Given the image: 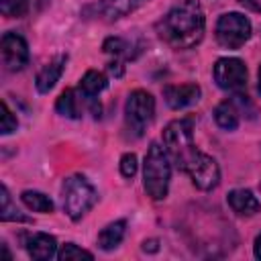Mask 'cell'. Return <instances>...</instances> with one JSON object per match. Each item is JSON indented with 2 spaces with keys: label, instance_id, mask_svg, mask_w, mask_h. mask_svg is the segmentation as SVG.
I'll use <instances>...</instances> for the list:
<instances>
[{
  "label": "cell",
  "instance_id": "obj_1",
  "mask_svg": "<svg viewBox=\"0 0 261 261\" xmlns=\"http://www.w3.org/2000/svg\"><path fill=\"white\" fill-rule=\"evenodd\" d=\"M163 145L167 149L169 159L190 175L196 188L200 190H212L220 181V169L218 163L196 149L194 145V120L190 116L171 120L163 130Z\"/></svg>",
  "mask_w": 261,
  "mask_h": 261
},
{
  "label": "cell",
  "instance_id": "obj_2",
  "mask_svg": "<svg viewBox=\"0 0 261 261\" xmlns=\"http://www.w3.org/2000/svg\"><path fill=\"white\" fill-rule=\"evenodd\" d=\"M206 18L196 0H179L157 22L159 37L173 49H192L204 37Z\"/></svg>",
  "mask_w": 261,
  "mask_h": 261
},
{
  "label": "cell",
  "instance_id": "obj_3",
  "mask_svg": "<svg viewBox=\"0 0 261 261\" xmlns=\"http://www.w3.org/2000/svg\"><path fill=\"white\" fill-rule=\"evenodd\" d=\"M169 177H171V163H169L167 149L161 147L157 141H153L147 149L145 163H143L145 192L153 200H163L169 190Z\"/></svg>",
  "mask_w": 261,
  "mask_h": 261
},
{
  "label": "cell",
  "instance_id": "obj_4",
  "mask_svg": "<svg viewBox=\"0 0 261 261\" xmlns=\"http://www.w3.org/2000/svg\"><path fill=\"white\" fill-rule=\"evenodd\" d=\"M63 210L71 220H80L98 200L94 186L84 175H69L61 188Z\"/></svg>",
  "mask_w": 261,
  "mask_h": 261
},
{
  "label": "cell",
  "instance_id": "obj_5",
  "mask_svg": "<svg viewBox=\"0 0 261 261\" xmlns=\"http://www.w3.org/2000/svg\"><path fill=\"white\" fill-rule=\"evenodd\" d=\"M155 116V100L149 92L145 90H135L130 92V96L126 98L124 104V118H126V126L141 137L143 130L151 124Z\"/></svg>",
  "mask_w": 261,
  "mask_h": 261
},
{
  "label": "cell",
  "instance_id": "obj_6",
  "mask_svg": "<svg viewBox=\"0 0 261 261\" xmlns=\"http://www.w3.org/2000/svg\"><path fill=\"white\" fill-rule=\"evenodd\" d=\"M251 37V22L241 12H226L216 22V41L226 49L243 47Z\"/></svg>",
  "mask_w": 261,
  "mask_h": 261
},
{
  "label": "cell",
  "instance_id": "obj_7",
  "mask_svg": "<svg viewBox=\"0 0 261 261\" xmlns=\"http://www.w3.org/2000/svg\"><path fill=\"white\" fill-rule=\"evenodd\" d=\"M214 82L228 92H241L247 86V67L237 57H220L214 63Z\"/></svg>",
  "mask_w": 261,
  "mask_h": 261
},
{
  "label": "cell",
  "instance_id": "obj_8",
  "mask_svg": "<svg viewBox=\"0 0 261 261\" xmlns=\"http://www.w3.org/2000/svg\"><path fill=\"white\" fill-rule=\"evenodd\" d=\"M2 65L8 71H20L29 63V47L27 41L16 33H4L0 41Z\"/></svg>",
  "mask_w": 261,
  "mask_h": 261
},
{
  "label": "cell",
  "instance_id": "obj_9",
  "mask_svg": "<svg viewBox=\"0 0 261 261\" xmlns=\"http://www.w3.org/2000/svg\"><path fill=\"white\" fill-rule=\"evenodd\" d=\"M200 94H202V90L198 84H181V86H165L163 88V98L173 110L192 106L194 102L200 100Z\"/></svg>",
  "mask_w": 261,
  "mask_h": 261
},
{
  "label": "cell",
  "instance_id": "obj_10",
  "mask_svg": "<svg viewBox=\"0 0 261 261\" xmlns=\"http://www.w3.org/2000/svg\"><path fill=\"white\" fill-rule=\"evenodd\" d=\"M145 2H149V0H100L94 6V10H96V16L112 22V20H118V18L126 16L133 10H137Z\"/></svg>",
  "mask_w": 261,
  "mask_h": 261
},
{
  "label": "cell",
  "instance_id": "obj_11",
  "mask_svg": "<svg viewBox=\"0 0 261 261\" xmlns=\"http://www.w3.org/2000/svg\"><path fill=\"white\" fill-rule=\"evenodd\" d=\"M106 75L104 73H100V71H96V69H90V71H86L84 73V77H82V82H80V92L84 94V98L92 104V112H94V116L98 118L100 116V106L96 108V96L106 88Z\"/></svg>",
  "mask_w": 261,
  "mask_h": 261
},
{
  "label": "cell",
  "instance_id": "obj_12",
  "mask_svg": "<svg viewBox=\"0 0 261 261\" xmlns=\"http://www.w3.org/2000/svg\"><path fill=\"white\" fill-rule=\"evenodd\" d=\"M27 251L33 259H39V261H45V259H51L55 253H57V241L55 237L47 234V232H35V234H29L27 237Z\"/></svg>",
  "mask_w": 261,
  "mask_h": 261
},
{
  "label": "cell",
  "instance_id": "obj_13",
  "mask_svg": "<svg viewBox=\"0 0 261 261\" xmlns=\"http://www.w3.org/2000/svg\"><path fill=\"white\" fill-rule=\"evenodd\" d=\"M65 61H67V55H57V57H53L39 73H37V90L41 92V94H47L55 84H57V80L61 77V73H63V67H65Z\"/></svg>",
  "mask_w": 261,
  "mask_h": 261
},
{
  "label": "cell",
  "instance_id": "obj_14",
  "mask_svg": "<svg viewBox=\"0 0 261 261\" xmlns=\"http://www.w3.org/2000/svg\"><path fill=\"white\" fill-rule=\"evenodd\" d=\"M226 200H228V206H230L237 214H241V216H253V214H257V212L261 210L259 200H257L249 190H243V188L228 192Z\"/></svg>",
  "mask_w": 261,
  "mask_h": 261
},
{
  "label": "cell",
  "instance_id": "obj_15",
  "mask_svg": "<svg viewBox=\"0 0 261 261\" xmlns=\"http://www.w3.org/2000/svg\"><path fill=\"white\" fill-rule=\"evenodd\" d=\"M239 108L232 100H222L216 108H214V120L220 128L224 130H234L239 126Z\"/></svg>",
  "mask_w": 261,
  "mask_h": 261
},
{
  "label": "cell",
  "instance_id": "obj_16",
  "mask_svg": "<svg viewBox=\"0 0 261 261\" xmlns=\"http://www.w3.org/2000/svg\"><path fill=\"white\" fill-rule=\"evenodd\" d=\"M124 230H126V222L124 220H116V222H110L108 226H104L98 234V245L100 249L104 251H110L114 247L120 245V241L124 239Z\"/></svg>",
  "mask_w": 261,
  "mask_h": 261
},
{
  "label": "cell",
  "instance_id": "obj_17",
  "mask_svg": "<svg viewBox=\"0 0 261 261\" xmlns=\"http://www.w3.org/2000/svg\"><path fill=\"white\" fill-rule=\"evenodd\" d=\"M20 200H22V204H24L27 208H31V210H35V212H43V214L53 212V202H51V198L45 196L43 192L24 190V192L20 194Z\"/></svg>",
  "mask_w": 261,
  "mask_h": 261
},
{
  "label": "cell",
  "instance_id": "obj_18",
  "mask_svg": "<svg viewBox=\"0 0 261 261\" xmlns=\"http://www.w3.org/2000/svg\"><path fill=\"white\" fill-rule=\"evenodd\" d=\"M55 110L65 116V118H80V108H77V98L73 90H63L55 102Z\"/></svg>",
  "mask_w": 261,
  "mask_h": 261
},
{
  "label": "cell",
  "instance_id": "obj_19",
  "mask_svg": "<svg viewBox=\"0 0 261 261\" xmlns=\"http://www.w3.org/2000/svg\"><path fill=\"white\" fill-rule=\"evenodd\" d=\"M2 206H0V218L4 220V222H8V220H18V222H31V218L29 216H24V214H20V210L16 208V206H12V198H10V194H8V190H6V186H2Z\"/></svg>",
  "mask_w": 261,
  "mask_h": 261
},
{
  "label": "cell",
  "instance_id": "obj_20",
  "mask_svg": "<svg viewBox=\"0 0 261 261\" xmlns=\"http://www.w3.org/2000/svg\"><path fill=\"white\" fill-rule=\"evenodd\" d=\"M57 257L61 261H71V259H94V255L86 249H80L77 245L73 243H65L59 251H57Z\"/></svg>",
  "mask_w": 261,
  "mask_h": 261
},
{
  "label": "cell",
  "instance_id": "obj_21",
  "mask_svg": "<svg viewBox=\"0 0 261 261\" xmlns=\"http://www.w3.org/2000/svg\"><path fill=\"white\" fill-rule=\"evenodd\" d=\"M128 49V43L120 37H110L104 41V51L106 53H112L114 57H130V51Z\"/></svg>",
  "mask_w": 261,
  "mask_h": 261
},
{
  "label": "cell",
  "instance_id": "obj_22",
  "mask_svg": "<svg viewBox=\"0 0 261 261\" xmlns=\"http://www.w3.org/2000/svg\"><path fill=\"white\" fill-rule=\"evenodd\" d=\"M29 8V0H0V10L4 16H22Z\"/></svg>",
  "mask_w": 261,
  "mask_h": 261
},
{
  "label": "cell",
  "instance_id": "obj_23",
  "mask_svg": "<svg viewBox=\"0 0 261 261\" xmlns=\"http://www.w3.org/2000/svg\"><path fill=\"white\" fill-rule=\"evenodd\" d=\"M16 126H18L16 116L12 114V110L8 108V104L2 102V124H0V133L2 135H10L12 130H16Z\"/></svg>",
  "mask_w": 261,
  "mask_h": 261
},
{
  "label": "cell",
  "instance_id": "obj_24",
  "mask_svg": "<svg viewBox=\"0 0 261 261\" xmlns=\"http://www.w3.org/2000/svg\"><path fill=\"white\" fill-rule=\"evenodd\" d=\"M120 173L124 177H133L137 173V155L135 153H124L120 157Z\"/></svg>",
  "mask_w": 261,
  "mask_h": 261
},
{
  "label": "cell",
  "instance_id": "obj_25",
  "mask_svg": "<svg viewBox=\"0 0 261 261\" xmlns=\"http://www.w3.org/2000/svg\"><path fill=\"white\" fill-rule=\"evenodd\" d=\"M108 71H110L114 77H120V75L124 73V69H122L120 61H110V63H108Z\"/></svg>",
  "mask_w": 261,
  "mask_h": 261
},
{
  "label": "cell",
  "instance_id": "obj_26",
  "mask_svg": "<svg viewBox=\"0 0 261 261\" xmlns=\"http://www.w3.org/2000/svg\"><path fill=\"white\" fill-rule=\"evenodd\" d=\"M239 2L253 12H261V0H239Z\"/></svg>",
  "mask_w": 261,
  "mask_h": 261
},
{
  "label": "cell",
  "instance_id": "obj_27",
  "mask_svg": "<svg viewBox=\"0 0 261 261\" xmlns=\"http://www.w3.org/2000/svg\"><path fill=\"white\" fill-rule=\"evenodd\" d=\"M157 245H159V243H157L155 239H151V241H145V243H143V251H157V249H159Z\"/></svg>",
  "mask_w": 261,
  "mask_h": 261
},
{
  "label": "cell",
  "instance_id": "obj_28",
  "mask_svg": "<svg viewBox=\"0 0 261 261\" xmlns=\"http://www.w3.org/2000/svg\"><path fill=\"white\" fill-rule=\"evenodd\" d=\"M253 251H255V257H257V259H261V234H257V239H255V247H253Z\"/></svg>",
  "mask_w": 261,
  "mask_h": 261
},
{
  "label": "cell",
  "instance_id": "obj_29",
  "mask_svg": "<svg viewBox=\"0 0 261 261\" xmlns=\"http://www.w3.org/2000/svg\"><path fill=\"white\" fill-rule=\"evenodd\" d=\"M259 92H261V67H259Z\"/></svg>",
  "mask_w": 261,
  "mask_h": 261
}]
</instances>
